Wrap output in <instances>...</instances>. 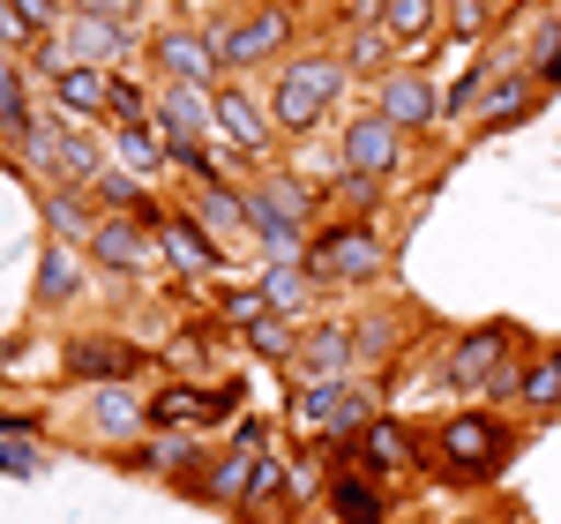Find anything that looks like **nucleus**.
Here are the masks:
<instances>
[{
	"label": "nucleus",
	"mask_w": 561,
	"mask_h": 524,
	"mask_svg": "<svg viewBox=\"0 0 561 524\" xmlns=\"http://www.w3.org/2000/svg\"><path fill=\"white\" fill-rule=\"evenodd\" d=\"M345 60H330V53H307V60H285V76L270 90V121L285 135H307L330 105H337V90H345Z\"/></svg>",
	"instance_id": "obj_1"
},
{
	"label": "nucleus",
	"mask_w": 561,
	"mask_h": 524,
	"mask_svg": "<svg viewBox=\"0 0 561 524\" xmlns=\"http://www.w3.org/2000/svg\"><path fill=\"white\" fill-rule=\"evenodd\" d=\"M307 270H314V285H367V277H382V232L375 225H330V232H314V248H307Z\"/></svg>",
	"instance_id": "obj_2"
},
{
	"label": "nucleus",
	"mask_w": 561,
	"mask_h": 524,
	"mask_svg": "<svg viewBox=\"0 0 561 524\" xmlns=\"http://www.w3.org/2000/svg\"><path fill=\"white\" fill-rule=\"evenodd\" d=\"M434 449H442V465H449L457 480H494V472L510 465V428H502L494 412H457Z\"/></svg>",
	"instance_id": "obj_3"
},
{
	"label": "nucleus",
	"mask_w": 561,
	"mask_h": 524,
	"mask_svg": "<svg viewBox=\"0 0 561 524\" xmlns=\"http://www.w3.org/2000/svg\"><path fill=\"white\" fill-rule=\"evenodd\" d=\"M510 352H517V330L510 322H479L457 338L449 352V390H510Z\"/></svg>",
	"instance_id": "obj_4"
},
{
	"label": "nucleus",
	"mask_w": 561,
	"mask_h": 524,
	"mask_svg": "<svg viewBox=\"0 0 561 524\" xmlns=\"http://www.w3.org/2000/svg\"><path fill=\"white\" fill-rule=\"evenodd\" d=\"M217 60L225 68H248V60H270L277 45L293 38V15L285 8H248V15H232V23H217Z\"/></svg>",
	"instance_id": "obj_5"
},
{
	"label": "nucleus",
	"mask_w": 561,
	"mask_h": 524,
	"mask_svg": "<svg viewBox=\"0 0 561 524\" xmlns=\"http://www.w3.org/2000/svg\"><path fill=\"white\" fill-rule=\"evenodd\" d=\"M121 53H135V23H113V15H76L60 45H53V60L68 68V60H83V68H113Z\"/></svg>",
	"instance_id": "obj_6"
},
{
	"label": "nucleus",
	"mask_w": 561,
	"mask_h": 524,
	"mask_svg": "<svg viewBox=\"0 0 561 524\" xmlns=\"http://www.w3.org/2000/svg\"><path fill=\"white\" fill-rule=\"evenodd\" d=\"M240 405V383H217V390H187V383H165V390L150 397V420L158 428H210Z\"/></svg>",
	"instance_id": "obj_7"
},
{
	"label": "nucleus",
	"mask_w": 561,
	"mask_h": 524,
	"mask_svg": "<svg viewBox=\"0 0 561 524\" xmlns=\"http://www.w3.org/2000/svg\"><path fill=\"white\" fill-rule=\"evenodd\" d=\"M158 68L173 76V83H225V60H217V38L210 31H158Z\"/></svg>",
	"instance_id": "obj_8"
},
{
	"label": "nucleus",
	"mask_w": 561,
	"mask_h": 524,
	"mask_svg": "<svg viewBox=\"0 0 561 524\" xmlns=\"http://www.w3.org/2000/svg\"><path fill=\"white\" fill-rule=\"evenodd\" d=\"M210 105H217V128L232 135V150L240 158H262L270 150V135H277V121H270V105H255L240 83H217L210 90Z\"/></svg>",
	"instance_id": "obj_9"
},
{
	"label": "nucleus",
	"mask_w": 561,
	"mask_h": 524,
	"mask_svg": "<svg viewBox=\"0 0 561 524\" xmlns=\"http://www.w3.org/2000/svg\"><path fill=\"white\" fill-rule=\"evenodd\" d=\"M397 158H404V128L389 121V113H367V121H352L345 135V173H397Z\"/></svg>",
	"instance_id": "obj_10"
},
{
	"label": "nucleus",
	"mask_w": 561,
	"mask_h": 524,
	"mask_svg": "<svg viewBox=\"0 0 561 524\" xmlns=\"http://www.w3.org/2000/svg\"><path fill=\"white\" fill-rule=\"evenodd\" d=\"M53 105H60L68 121H113V76L68 60V68H53Z\"/></svg>",
	"instance_id": "obj_11"
},
{
	"label": "nucleus",
	"mask_w": 561,
	"mask_h": 524,
	"mask_svg": "<svg viewBox=\"0 0 561 524\" xmlns=\"http://www.w3.org/2000/svg\"><path fill=\"white\" fill-rule=\"evenodd\" d=\"M150 240H158V232L142 218H98V232H90L83 248H90V262H105L113 277H135V270L150 262Z\"/></svg>",
	"instance_id": "obj_12"
},
{
	"label": "nucleus",
	"mask_w": 561,
	"mask_h": 524,
	"mask_svg": "<svg viewBox=\"0 0 561 524\" xmlns=\"http://www.w3.org/2000/svg\"><path fill=\"white\" fill-rule=\"evenodd\" d=\"M68 367H76V383H135L142 352L121 345V338H76L68 345Z\"/></svg>",
	"instance_id": "obj_13"
},
{
	"label": "nucleus",
	"mask_w": 561,
	"mask_h": 524,
	"mask_svg": "<svg viewBox=\"0 0 561 524\" xmlns=\"http://www.w3.org/2000/svg\"><path fill=\"white\" fill-rule=\"evenodd\" d=\"M352 457H359L375 480H382V472H412V465H420V449H412V435H404L397 420H367V428H359V442H352Z\"/></svg>",
	"instance_id": "obj_14"
},
{
	"label": "nucleus",
	"mask_w": 561,
	"mask_h": 524,
	"mask_svg": "<svg viewBox=\"0 0 561 524\" xmlns=\"http://www.w3.org/2000/svg\"><path fill=\"white\" fill-rule=\"evenodd\" d=\"M330 517L337 524H382L389 517V494L375 472H337L330 480Z\"/></svg>",
	"instance_id": "obj_15"
},
{
	"label": "nucleus",
	"mask_w": 561,
	"mask_h": 524,
	"mask_svg": "<svg viewBox=\"0 0 561 524\" xmlns=\"http://www.w3.org/2000/svg\"><path fill=\"white\" fill-rule=\"evenodd\" d=\"M382 113L397 121V128H434L442 98H434L427 76H382Z\"/></svg>",
	"instance_id": "obj_16"
},
{
	"label": "nucleus",
	"mask_w": 561,
	"mask_h": 524,
	"mask_svg": "<svg viewBox=\"0 0 561 524\" xmlns=\"http://www.w3.org/2000/svg\"><path fill=\"white\" fill-rule=\"evenodd\" d=\"M90 420H98V435H113V442H128L142 420H150V405L128 390V383H98V397H90Z\"/></svg>",
	"instance_id": "obj_17"
},
{
	"label": "nucleus",
	"mask_w": 561,
	"mask_h": 524,
	"mask_svg": "<svg viewBox=\"0 0 561 524\" xmlns=\"http://www.w3.org/2000/svg\"><path fill=\"white\" fill-rule=\"evenodd\" d=\"M158 248H165L187 277H203V270H217V262H225V255H217V240L195 218H165V225H158Z\"/></svg>",
	"instance_id": "obj_18"
},
{
	"label": "nucleus",
	"mask_w": 561,
	"mask_h": 524,
	"mask_svg": "<svg viewBox=\"0 0 561 524\" xmlns=\"http://www.w3.org/2000/svg\"><path fill=\"white\" fill-rule=\"evenodd\" d=\"M90 203H98L90 187H53V195H45V225H53L60 240H90V232H98Z\"/></svg>",
	"instance_id": "obj_19"
},
{
	"label": "nucleus",
	"mask_w": 561,
	"mask_h": 524,
	"mask_svg": "<svg viewBox=\"0 0 561 524\" xmlns=\"http://www.w3.org/2000/svg\"><path fill=\"white\" fill-rule=\"evenodd\" d=\"M31 121H38V113H31V76L8 60V68H0V143H23Z\"/></svg>",
	"instance_id": "obj_20"
},
{
	"label": "nucleus",
	"mask_w": 561,
	"mask_h": 524,
	"mask_svg": "<svg viewBox=\"0 0 561 524\" xmlns=\"http://www.w3.org/2000/svg\"><path fill=\"white\" fill-rule=\"evenodd\" d=\"M113 143H121V166H128V173H158V166H173V158H165V128H150V121H128Z\"/></svg>",
	"instance_id": "obj_21"
},
{
	"label": "nucleus",
	"mask_w": 561,
	"mask_h": 524,
	"mask_svg": "<svg viewBox=\"0 0 561 524\" xmlns=\"http://www.w3.org/2000/svg\"><path fill=\"white\" fill-rule=\"evenodd\" d=\"M142 472H203V442L195 435H165V442H142L135 449Z\"/></svg>",
	"instance_id": "obj_22"
},
{
	"label": "nucleus",
	"mask_w": 561,
	"mask_h": 524,
	"mask_svg": "<svg viewBox=\"0 0 561 524\" xmlns=\"http://www.w3.org/2000/svg\"><path fill=\"white\" fill-rule=\"evenodd\" d=\"M307 293H314V270L307 262H270V277H262V300L270 307L293 315V307H307Z\"/></svg>",
	"instance_id": "obj_23"
},
{
	"label": "nucleus",
	"mask_w": 561,
	"mask_h": 524,
	"mask_svg": "<svg viewBox=\"0 0 561 524\" xmlns=\"http://www.w3.org/2000/svg\"><path fill=\"white\" fill-rule=\"evenodd\" d=\"M76 293H83V270H76V255H68V248H53V255L38 262V300L45 307H68Z\"/></svg>",
	"instance_id": "obj_24"
},
{
	"label": "nucleus",
	"mask_w": 561,
	"mask_h": 524,
	"mask_svg": "<svg viewBox=\"0 0 561 524\" xmlns=\"http://www.w3.org/2000/svg\"><path fill=\"white\" fill-rule=\"evenodd\" d=\"M375 23H382L389 38H427L434 31V0H382Z\"/></svg>",
	"instance_id": "obj_25"
},
{
	"label": "nucleus",
	"mask_w": 561,
	"mask_h": 524,
	"mask_svg": "<svg viewBox=\"0 0 561 524\" xmlns=\"http://www.w3.org/2000/svg\"><path fill=\"white\" fill-rule=\"evenodd\" d=\"M248 480H255V449H232L225 465H210V502H248Z\"/></svg>",
	"instance_id": "obj_26"
},
{
	"label": "nucleus",
	"mask_w": 561,
	"mask_h": 524,
	"mask_svg": "<svg viewBox=\"0 0 561 524\" xmlns=\"http://www.w3.org/2000/svg\"><path fill=\"white\" fill-rule=\"evenodd\" d=\"M195 218H203V232H232V225H248V195H232V187H203Z\"/></svg>",
	"instance_id": "obj_27"
},
{
	"label": "nucleus",
	"mask_w": 561,
	"mask_h": 524,
	"mask_svg": "<svg viewBox=\"0 0 561 524\" xmlns=\"http://www.w3.org/2000/svg\"><path fill=\"white\" fill-rule=\"evenodd\" d=\"M531 113V83L524 76H502V90H486V128H510Z\"/></svg>",
	"instance_id": "obj_28"
},
{
	"label": "nucleus",
	"mask_w": 561,
	"mask_h": 524,
	"mask_svg": "<svg viewBox=\"0 0 561 524\" xmlns=\"http://www.w3.org/2000/svg\"><path fill=\"white\" fill-rule=\"evenodd\" d=\"M307 360L337 375L345 360H359V352H352V330H345V322H330V330H314V338H307Z\"/></svg>",
	"instance_id": "obj_29"
},
{
	"label": "nucleus",
	"mask_w": 561,
	"mask_h": 524,
	"mask_svg": "<svg viewBox=\"0 0 561 524\" xmlns=\"http://www.w3.org/2000/svg\"><path fill=\"white\" fill-rule=\"evenodd\" d=\"M517 390L531 397L539 412H554V405H561V360H539L531 375H517Z\"/></svg>",
	"instance_id": "obj_30"
},
{
	"label": "nucleus",
	"mask_w": 561,
	"mask_h": 524,
	"mask_svg": "<svg viewBox=\"0 0 561 524\" xmlns=\"http://www.w3.org/2000/svg\"><path fill=\"white\" fill-rule=\"evenodd\" d=\"M248 338H255V352H270V360H293V345H300V338H293V330H285L277 315H262V322H248Z\"/></svg>",
	"instance_id": "obj_31"
},
{
	"label": "nucleus",
	"mask_w": 561,
	"mask_h": 524,
	"mask_svg": "<svg viewBox=\"0 0 561 524\" xmlns=\"http://www.w3.org/2000/svg\"><path fill=\"white\" fill-rule=\"evenodd\" d=\"M389 345H397V322H375V315H367V322L352 330V352H359V360H382Z\"/></svg>",
	"instance_id": "obj_32"
},
{
	"label": "nucleus",
	"mask_w": 561,
	"mask_h": 524,
	"mask_svg": "<svg viewBox=\"0 0 561 524\" xmlns=\"http://www.w3.org/2000/svg\"><path fill=\"white\" fill-rule=\"evenodd\" d=\"M113 121L128 128V121H150V98L128 83V76H113Z\"/></svg>",
	"instance_id": "obj_33"
},
{
	"label": "nucleus",
	"mask_w": 561,
	"mask_h": 524,
	"mask_svg": "<svg viewBox=\"0 0 561 524\" xmlns=\"http://www.w3.org/2000/svg\"><path fill=\"white\" fill-rule=\"evenodd\" d=\"M330 203H337V210H367V203H375V173H345L330 187Z\"/></svg>",
	"instance_id": "obj_34"
},
{
	"label": "nucleus",
	"mask_w": 561,
	"mask_h": 524,
	"mask_svg": "<svg viewBox=\"0 0 561 524\" xmlns=\"http://www.w3.org/2000/svg\"><path fill=\"white\" fill-rule=\"evenodd\" d=\"M449 31L457 38H479L486 31V0H449Z\"/></svg>",
	"instance_id": "obj_35"
},
{
	"label": "nucleus",
	"mask_w": 561,
	"mask_h": 524,
	"mask_svg": "<svg viewBox=\"0 0 561 524\" xmlns=\"http://www.w3.org/2000/svg\"><path fill=\"white\" fill-rule=\"evenodd\" d=\"M0 45H8V53H23V45H38V31H31V23L15 15V0H0Z\"/></svg>",
	"instance_id": "obj_36"
},
{
	"label": "nucleus",
	"mask_w": 561,
	"mask_h": 524,
	"mask_svg": "<svg viewBox=\"0 0 561 524\" xmlns=\"http://www.w3.org/2000/svg\"><path fill=\"white\" fill-rule=\"evenodd\" d=\"M382 45H389V31L359 23V31H352V68H375V60H382Z\"/></svg>",
	"instance_id": "obj_37"
},
{
	"label": "nucleus",
	"mask_w": 561,
	"mask_h": 524,
	"mask_svg": "<svg viewBox=\"0 0 561 524\" xmlns=\"http://www.w3.org/2000/svg\"><path fill=\"white\" fill-rule=\"evenodd\" d=\"M15 15H23V23H31V31H60V8H53V0H15Z\"/></svg>",
	"instance_id": "obj_38"
},
{
	"label": "nucleus",
	"mask_w": 561,
	"mask_h": 524,
	"mask_svg": "<svg viewBox=\"0 0 561 524\" xmlns=\"http://www.w3.org/2000/svg\"><path fill=\"white\" fill-rule=\"evenodd\" d=\"M76 15H113V23H135V0H76Z\"/></svg>",
	"instance_id": "obj_39"
},
{
	"label": "nucleus",
	"mask_w": 561,
	"mask_h": 524,
	"mask_svg": "<svg viewBox=\"0 0 561 524\" xmlns=\"http://www.w3.org/2000/svg\"><path fill=\"white\" fill-rule=\"evenodd\" d=\"M232 442H240V449H255V457H262V442H270V428H262V420H248V428H240Z\"/></svg>",
	"instance_id": "obj_40"
},
{
	"label": "nucleus",
	"mask_w": 561,
	"mask_h": 524,
	"mask_svg": "<svg viewBox=\"0 0 561 524\" xmlns=\"http://www.w3.org/2000/svg\"><path fill=\"white\" fill-rule=\"evenodd\" d=\"M465 524H486V517H465Z\"/></svg>",
	"instance_id": "obj_41"
}]
</instances>
